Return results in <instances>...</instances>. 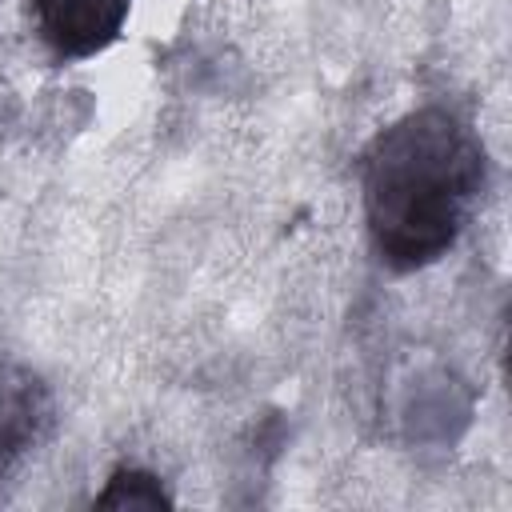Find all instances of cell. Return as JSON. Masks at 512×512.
<instances>
[{"instance_id":"3957f363","label":"cell","mask_w":512,"mask_h":512,"mask_svg":"<svg viewBox=\"0 0 512 512\" xmlns=\"http://www.w3.org/2000/svg\"><path fill=\"white\" fill-rule=\"evenodd\" d=\"M56 424L52 388L24 364L0 360V484L32 456Z\"/></svg>"},{"instance_id":"6da1fadb","label":"cell","mask_w":512,"mask_h":512,"mask_svg":"<svg viewBox=\"0 0 512 512\" xmlns=\"http://www.w3.org/2000/svg\"><path fill=\"white\" fill-rule=\"evenodd\" d=\"M488 188V148L452 104H420L384 124L360 152V204L376 260L420 272L464 236Z\"/></svg>"},{"instance_id":"7a4b0ae2","label":"cell","mask_w":512,"mask_h":512,"mask_svg":"<svg viewBox=\"0 0 512 512\" xmlns=\"http://www.w3.org/2000/svg\"><path fill=\"white\" fill-rule=\"evenodd\" d=\"M36 36L60 64L108 52L132 12V0H28Z\"/></svg>"},{"instance_id":"277c9868","label":"cell","mask_w":512,"mask_h":512,"mask_svg":"<svg viewBox=\"0 0 512 512\" xmlns=\"http://www.w3.org/2000/svg\"><path fill=\"white\" fill-rule=\"evenodd\" d=\"M92 508H172V492L156 472L120 464L112 468L108 484L92 496Z\"/></svg>"}]
</instances>
